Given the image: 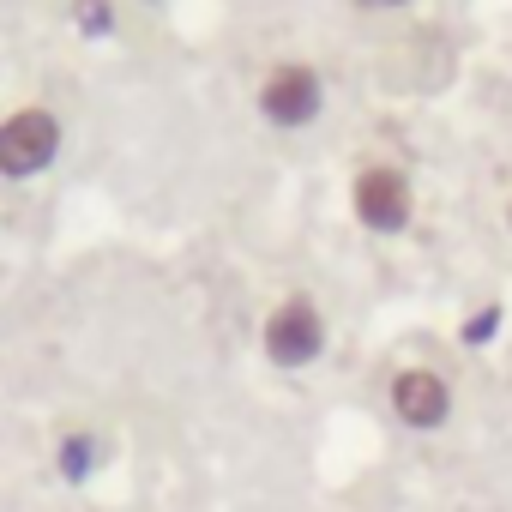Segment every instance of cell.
Listing matches in <instances>:
<instances>
[{
  "mask_svg": "<svg viewBox=\"0 0 512 512\" xmlns=\"http://www.w3.org/2000/svg\"><path fill=\"white\" fill-rule=\"evenodd\" d=\"M260 344H266V362H272V368H308V362H320V350H326V314H320L308 296H284V302L266 314Z\"/></svg>",
  "mask_w": 512,
  "mask_h": 512,
  "instance_id": "cell-1",
  "label": "cell"
},
{
  "mask_svg": "<svg viewBox=\"0 0 512 512\" xmlns=\"http://www.w3.org/2000/svg\"><path fill=\"white\" fill-rule=\"evenodd\" d=\"M61 157V121L49 109H13L0 121V175L31 181Z\"/></svg>",
  "mask_w": 512,
  "mask_h": 512,
  "instance_id": "cell-2",
  "label": "cell"
},
{
  "mask_svg": "<svg viewBox=\"0 0 512 512\" xmlns=\"http://www.w3.org/2000/svg\"><path fill=\"white\" fill-rule=\"evenodd\" d=\"M320 109H326V79H320L308 61H284V67L266 73V85H260V115H266L272 127L296 133V127H308Z\"/></svg>",
  "mask_w": 512,
  "mask_h": 512,
  "instance_id": "cell-3",
  "label": "cell"
},
{
  "mask_svg": "<svg viewBox=\"0 0 512 512\" xmlns=\"http://www.w3.org/2000/svg\"><path fill=\"white\" fill-rule=\"evenodd\" d=\"M350 211H356L362 229H374V235H398V229L410 223V211H416L404 169H392V163H368V169L356 175V187H350Z\"/></svg>",
  "mask_w": 512,
  "mask_h": 512,
  "instance_id": "cell-4",
  "label": "cell"
},
{
  "mask_svg": "<svg viewBox=\"0 0 512 512\" xmlns=\"http://www.w3.org/2000/svg\"><path fill=\"white\" fill-rule=\"evenodd\" d=\"M392 416L404 422V428H446V416H452V386L434 374V368H404L398 380H392Z\"/></svg>",
  "mask_w": 512,
  "mask_h": 512,
  "instance_id": "cell-5",
  "label": "cell"
},
{
  "mask_svg": "<svg viewBox=\"0 0 512 512\" xmlns=\"http://www.w3.org/2000/svg\"><path fill=\"white\" fill-rule=\"evenodd\" d=\"M91 470H97V440L91 434H67L61 440V476L67 482H85Z\"/></svg>",
  "mask_w": 512,
  "mask_h": 512,
  "instance_id": "cell-6",
  "label": "cell"
},
{
  "mask_svg": "<svg viewBox=\"0 0 512 512\" xmlns=\"http://www.w3.org/2000/svg\"><path fill=\"white\" fill-rule=\"evenodd\" d=\"M73 25L85 37H109L115 31V7H109V0H73Z\"/></svg>",
  "mask_w": 512,
  "mask_h": 512,
  "instance_id": "cell-7",
  "label": "cell"
},
{
  "mask_svg": "<svg viewBox=\"0 0 512 512\" xmlns=\"http://www.w3.org/2000/svg\"><path fill=\"white\" fill-rule=\"evenodd\" d=\"M494 332H500V308H482V314L464 326V344H488Z\"/></svg>",
  "mask_w": 512,
  "mask_h": 512,
  "instance_id": "cell-8",
  "label": "cell"
},
{
  "mask_svg": "<svg viewBox=\"0 0 512 512\" xmlns=\"http://www.w3.org/2000/svg\"><path fill=\"white\" fill-rule=\"evenodd\" d=\"M362 7H404V0H362Z\"/></svg>",
  "mask_w": 512,
  "mask_h": 512,
  "instance_id": "cell-9",
  "label": "cell"
},
{
  "mask_svg": "<svg viewBox=\"0 0 512 512\" xmlns=\"http://www.w3.org/2000/svg\"><path fill=\"white\" fill-rule=\"evenodd\" d=\"M506 223H512V205H506Z\"/></svg>",
  "mask_w": 512,
  "mask_h": 512,
  "instance_id": "cell-10",
  "label": "cell"
}]
</instances>
